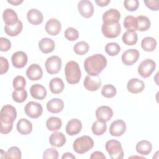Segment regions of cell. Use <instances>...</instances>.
Listing matches in <instances>:
<instances>
[{
	"label": "cell",
	"instance_id": "6da1fadb",
	"mask_svg": "<svg viewBox=\"0 0 159 159\" xmlns=\"http://www.w3.org/2000/svg\"><path fill=\"white\" fill-rule=\"evenodd\" d=\"M107 59L103 55L97 53L86 58L84 68L89 75L98 76L107 66Z\"/></svg>",
	"mask_w": 159,
	"mask_h": 159
},
{
	"label": "cell",
	"instance_id": "7a4b0ae2",
	"mask_svg": "<svg viewBox=\"0 0 159 159\" xmlns=\"http://www.w3.org/2000/svg\"><path fill=\"white\" fill-rule=\"evenodd\" d=\"M65 73L66 81L71 84L78 83L81 77L80 68L75 61H70L66 64Z\"/></svg>",
	"mask_w": 159,
	"mask_h": 159
},
{
	"label": "cell",
	"instance_id": "3957f363",
	"mask_svg": "<svg viewBox=\"0 0 159 159\" xmlns=\"http://www.w3.org/2000/svg\"><path fill=\"white\" fill-rule=\"evenodd\" d=\"M94 146V141L93 139L88 135H83L77 138L73 144V148L75 152L79 154H83Z\"/></svg>",
	"mask_w": 159,
	"mask_h": 159
},
{
	"label": "cell",
	"instance_id": "277c9868",
	"mask_svg": "<svg viewBox=\"0 0 159 159\" xmlns=\"http://www.w3.org/2000/svg\"><path fill=\"white\" fill-rule=\"evenodd\" d=\"M105 148L112 159H122L124 152L120 142L116 140H109L106 142Z\"/></svg>",
	"mask_w": 159,
	"mask_h": 159
},
{
	"label": "cell",
	"instance_id": "5b68a950",
	"mask_svg": "<svg viewBox=\"0 0 159 159\" xmlns=\"http://www.w3.org/2000/svg\"><path fill=\"white\" fill-rule=\"evenodd\" d=\"M102 34L107 38L114 39L117 37L121 32V27L119 22L102 23L101 26Z\"/></svg>",
	"mask_w": 159,
	"mask_h": 159
},
{
	"label": "cell",
	"instance_id": "8992f818",
	"mask_svg": "<svg viewBox=\"0 0 159 159\" xmlns=\"http://www.w3.org/2000/svg\"><path fill=\"white\" fill-rule=\"evenodd\" d=\"M17 117L16 108L9 104L4 106L0 112V122L11 124L14 122Z\"/></svg>",
	"mask_w": 159,
	"mask_h": 159
},
{
	"label": "cell",
	"instance_id": "52a82bcc",
	"mask_svg": "<svg viewBox=\"0 0 159 159\" xmlns=\"http://www.w3.org/2000/svg\"><path fill=\"white\" fill-rule=\"evenodd\" d=\"M155 67L156 63L153 60L145 59L139 65L138 73L142 77L147 78L155 71Z\"/></svg>",
	"mask_w": 159,
	"mask_h": 159
},
{
	"label": "cell",
	"instance_id": "ba28073f",
	"mask_svg": "<svg viewBox=\"0 0 159 159\" xmlns=\"http://www.w3.org/2000/svg\"><path fill=\"white\" fill-rule=\"evenodd\" d=\"M61 60L56 55L48 57L45 63V69L48 73L50 75L58 73L61 68Z\"/></svg>",
	"mask_w": 159,
	"mask_h": 159
},
{
	"label": "cell",
	"instance_id": "9c48e42d",
	"mask_svg": "<svg viewBox=\"0 0 159 159\" xmlns=\"http://www.w3.org/2000/svg\"><path fill=\"white\" fill-rule=\"evenodd\" d=\"M24 112L28 117L37 119L42 114L43 107L40 104L37 102L30 101L25 106Z\"/></svg>",
	"mask_w": 159,
	"mask_h": 159
},
{
	"label": "cell",
	"instance_id": "30bf717a",
	"mask_svg": "<svg viewBox=\"0 0 159 159\" xmlns=\"http://www.w3.org/2000/svg\"><path fill=\"white\" fill-rule=\"evenodd\" d=\"M140 57L139 52L134 48L128 49L124 51L122 55V61L127 66H130L135 63Z\"/></svg>",
	"mask_w": 159,
	"mask_h": 159
},
{
	"label": "cell",
	"instance_id": "8fae6325",
	"mask_svg": "<svg viewBox=\"0 0 159 159\" xmlns=\"http://www.w3.org/2000/svg\"><path fill=\"white\" fill-rule=\"evenodd\" d=\"M78 9L81 16L84 18H90L94 13V6L88 0L80 1L78 4Z\"/></svg>",
	"mask_w": 159,
	"mask_h": 159
},
{
	"label": "cell",
	"instance_id": "7c38bea8",
	"mask_svg": "<svg viewBox=\"0 0 159 159\" xmlns=\"http://www.w3.org/2000/svg\"><path fill=\"white\" fill-rule=\"evenodd\" d=\"M84 88L90 91H97L101 86V81L99 76L87 75L83 81Z\"/></svg>",
	"mask_w": 159,
	"mask_h": 159
},
{
	"label": "cell",
	"instance_id": "4fadbf2b",
	"mask_svg": "<svg viewBox=\"0 0 159 159\" xmlns=\"http://www.w3.org/2000/svg\"><path fill=\"white\" fill-rule=\"evenodd\" d=\"M95 114L98 120L106 122L113 116V111L109 106H101L96 109Z\"/></svg>",
	"mask_w": 159,
	"mask_h": 159
},
{
	"label": "cell",
	"instance_id": "5bb4252c",
	"mask_svg": "<svg viewBox=\"0 0 159 159\" xmlns=\"http://www.w3.org/2000/svg\"><path fill=\"white\" fill-rule=\"evenodd\" d=\"M126 130L125 122L121 119H118L112 122L109 127V133L112 136L120 137L122 135Z\"/></svg>",
	"mask_w": 159,
	"mask_h": 159
},
{
	"label": "cell",
	"instance_id": "9a60e30c",
	"mask_svg": "<svg viewBox=\"0 0 159 159\" xmlns=\"http://www.w3.org/2000/svg\"><path fill=\"white\" fill-rule=\"evenodd\" d=\"M28 58L26 53L22 51H18L14 53L11 57L13 66L16 68H22L27 63Z\"/></svg>",
	"mask_w": 159,
	"mask_h": 159
},
{
	"label": "cell",
	"instance_id": "2e32d148",
	"mask_svg": "<svg viewBox=\"0 0 159 159\" xmlns=\"http://www.w3.org/2000/svg\"><path fill=\"white\" fill-rule=\"evenodd\" d=\"M26 75L31 81H37L41 79L43 76L41 66L36 63L30 65L26 70Z\"/></svg>",
	"mask_w": 159,
	"mask_h": 159
},
{
	"label": "cell",
	"instance_id": "e0dca14e",
	"mask_svg": "<svg viewBox=\"0 0 159 159\" xmlns=\"http://www.w3.org/2000/svg\"><path fill=\"white\" fill-rule=\"evenodd\" d=\"M82 129V123L78 119H72L70 120L65 128L66 132L70 136L75 135L79 134Z\"/></svg>",
	"mask_w": 159,
	"mask_h": 159
},
{
	"label": "cell",
	"instance_id": "ac0fdd59",
	"mask_svg": "<svg viewBox=\"0 0 159 159\" xmlns=\"http://www.w3.org/2000/svg\"><path fill=\"white\" fill-rule=\"evenodd\" d=\"M61 29V22L57 19L52 18L45 24V30L50 35H58Z\"/></svg>",
	"mask_w": 159,
	"mask_h": 159
},
{
	"label": "cell",
	"instance_id": "d6986e66",
	"mask_svg": "<svg viewBox=\"0 0 159 159\" xmlns=\"http://www.w3.org/2000/svg\"><path fill=\"white\" fill-rule=\"evenodd\" d=\"M127 88L130 93L138 94L143 91L145 88V84L143 81L138 78H131L127 82Z\"/></svg>",
	"mask_w": 159,
	"mask_h": 159
},
{
	"label": "cell",
	"instance_id": "ffe728a7",
	"mask_svg": "<svg viewBox=\"0 0 159 159\" xmlns=\"http://www.w3.org/2000/svg\"><path fill=\"white\" fill-rule=\"evenodd\" d=\"M103 23H116L119 22L120 19V13L116 9H109L106 11L102 15Z\"/></svg>",
	"mask_w": 159,
	"mask_h": 159
},
{
	"label": "cell",
	"instance_id": "44dd1931",
	"mask_svg": "<svg viewBox=\"0 0 159 159\" xmlns=\"http://www.w3.org/2000/svg\"><path fill=\"white\" fill-rule=\"evenodd\" d=\"M2 18L5 25L11 26L19 22V18L17 13L12 9H6L2 13Z\"/></svg>",
	"mask_w": 159,
	"mask_h": 159
},
{
	"label": "cell",
	"instance_id": "7402d4cb",
	"mask_svg": "<svg viewBox=\"0 0 159 159\" xmlns=\"http://www.w3.org/2000/svg\"><path fill=\"white\" fill-rule=\"evenodd\" d=\"M64 108L63 101L59 98H52L47 103V109L51 113H59Z\"/></svg>",
	"mask_w": 159,
	"mask_h": 159
},
{
	"label": "cell",
	"instance_id": "603a6c76",
	"mask_svg": "<svg viewBox=\"0 0 159 159\" xmlns=\"http://www.w3.org/2000/svg\"><path fill=\"white\" fill-rule=\"evenodd\" d=\"M27 19L30 24L36 25L42 23L43 16L39 10L31 9L27 13Z\"/></svg>",
	"mask_w": 159,
	"mask_h": 159
},
{
	"label": "cell",
	"instance_id": "cb8c5ba5",
	"mask_svg": "<svg viewBox=\"0 0 159 159\" xmlns=\"http://www.w3.org/2000/svg\"><path fill=\"white\" fill-rule=\"evenodd\" d=\"M31 96L38 100H42L47 96V91L45 87L40 84H34L30 88Z\"/></svg>",
	"mask_w": 159,
	"mask_h": 159
},
{
	"label": "cell",
	"instance_id": "d4e9b609",
	"mask_svg": "<svg viewBox=\"0 0 159 159\" xmlns=\"http://www.w3.org/2000/svg\"><path fill=\"white\" fill-rule=\"evenodd\" d=\"M66 139L65 135L60 132L55 131L49 137L50 144L55 147H61L66 143Z\"/></svg>",
	"mask_w": 159,
	"mask_h": 159
},
{
	"label": "cell",
	"instance_id": "484cf974",
	"mask_svg": "<svg viewBox=\"0 0 159 159\" xmlns=\"http://www.w3.org/2000/svg\"><path fill=\"white\" fill-rule=\"evenodd\" d=\"M39 48L42 53L47 54L52 52L54 50L55 48V43L52 39L48 37H45L39 41Z\"/></svg>",
	"mask_w": 159,
	"mask_h": 159
},
{
	"label": "cell",
	"instance_id": "4316f807",
	"mask_svg": "<svg viewBox=\"0 0 159 159\" xmlns=\"http://www.w3.org/2000/svg\"><path fill=\"white\" fill-rule=\"evenodd\" d=\"M17 130L22 135H28L32 130L31 122L25 118H22L17 123Z\"/></svg>",
	"mask_w": 159,
	"mask_h": 159
},
{
	"label": "cell",
	"instance_id": "83f0119b",
	"mask_svg": "<svg viewBox=\"0 0 159 159\" xmlns=\"http://www.w3.org/2000/svg\"><path fill=\"white\" fill-rule=\"evenodd\" d=\"M136 151L142 155H148L152 150V143L147 140H142L139 142L135 147Z\"/></svg>",
	"mask_w": 159,
	"mask_h": 159
},
{
	"label": "cell",
	"instance_id": "f1b7e54d",
	"mask_svg": "<svg viewBox=\"0 0 159 159\" xmlns=\"http://www.w3.org/2000/svg\"><path fill=\"white\" fill-rule=\"evenodd\" d=\"M49 88L53 94H60L63 91L65 84L61 78L57 77L50 80L49 83Z\"/></svg>",
	"mask_w": 159,
	"mask_h": 159
},
{
	"label": "cell",
	"instance_id": "f546056e",
	"mask_svg": "<svg viewBox=\"0 0 159 159\" xmlns=\"http://www.w3.org/2000/svg\"><path fill=\"white\" fill-rule=\"evenodd\" d=\"M122 40L127 45H134L137 42L138 35L135 31L127 30L124 33Z\"/></svg>",
	"mask_w": 159,
	"mask_h": 159
},
{
	"label": "cell",
	"instance_id": "4dcf8cb0",
	"mask_svg": "<svg viewBox=\"0 0 159 159\" xmlns=\"http://www.w3.org/2000/svg\"><path fill=\"white\" fill-rule=\"evenodd\" d=\"M23 29V24L20 20H19L17 23L14 25L7 26H4V32L6 34L11 37H15L19 35Z\"/></svg>",
	"mask_w": 159,
	"mask_h": 159
},
{
	"label": "cell",
	"instance_id": "1f68e13d",
	"mask_svg": "<svg viewBox=\"0 0 159 159\" xmlns=\"http://www.w3.org/2000/svg\"><path fill=\"white\" fill-rule=\"evenodd\" d=\"M156 40L152 37H144L141 41V47L145 52H153L157 47Z\"/></svg>",
	"mask_w": 159,
	"mask_h": 159
},
{
	"label": "cell",
	"instance_id": "d6a6232c",
	"mask_svg": "<svg viewBox=\"0 0 159 159\" xmlns=\"http://www.w3.org/2000/svg\"><path fill=\"white\" fill-rule=\"evenodd\" d=\"M62 125V122L61 119L57 117H50L46 122L47 128L50 131H57L58 130Z\"/></svg>",
	"mask_w": 159,
	"mask_h": 159
},
{
	"label": "cell",
	"instance_id": "836d02e7",
	"mask_svg": "<svg viewBox=\"0 0 159 159\" xmlns=\"http://www.w3.org/2000/svg\"><path fill=\"white\" fill-rule=\"evenodd\" d=\"M136 19L137 22V30L143 32L150 29L151 22L147 16H139L136 17Z\"/></svg>",
	"mask_w": 159,
	"mask_h": 159
},
{
	"label": "cell",
	"instance_id": "e575fe53",
	"mask_svg": "<svg viewBox=\"0 0 159 159\" xmlns=\"http://www.w3.org/2000/svg\"><path fill=\"white\" fill-rule=\"evenodd\" d=\"M12 97L15 102L21 103L26 100L27 98V93L24 88L14 89L12 92Z\"/></svg>",
	"mask_w": 159,
	"mask_h": 159
},
{
	"label": "cell",
	"instance_id": "d590c367",
	"mask_svg": "<svg viewBox=\"0 0 159 159\" xmlns=\"http://www.w3.org/2000/svg\"><path fill=\"white\" fill-rule=\"evenodd\" d=\"M92 132L96 135H102L104 134L107 129V125L106 122L99 120L95 121L92 125Z\"/></svg>",
	"mask_w": 159,
	"mask_h": 159
},
{
	"label": "cell",
	"instance_id": "8d00e7d4",
	"mask_svg": "<svg viewBox=\"0 0 159 159\" xmlns=\"http://www.w3.org/2000/svg\"><path fill=\"white\" fill-rule=\"evenodd\" d=\"M124 27L127 30H137V22L136 17L132 16H127L124 18Z\"/></svg>",
	"mask_w": 159,
	"mask_h": 159
},
{
	"label": "cell",
	"instance_id": "74e56055",
	"mask_svg": "<svg viewBox=\"0 0 159 159\" xmlns=\"http://www.w3.org/2000/svg\"><path fill=\"white\" fill-rule=\"evenodd\" d=\"M89 45L84 41H80L76 43L73 46L74 52L79 55H83L88 53L89 50Z\"/></svg>",
	"mask_w": 159,
	"mask_h": 159
},
{
	"label": "cell",
	"instance_id": "f35d334b",
	"mask_svg": "<svg viewBox=\"0 0 159 159\" xmlns=\"http://www.w3.org/2000/svg\"><path fill=\"white\" fill-rule=\"evenodd\" d=\"M105 52L110 56H116L120 52V47L116 42L107 43L105 46Z\"/></svg>",
	"mask_w": 159,
	"mask_h": 159
},
{
	"label": "cell",
	"instance_id": "ab89813d",
	"mask_svg": "<svg viewBox=\"0 0 159 159\" xmlns=\"http://www.w3.org/2000/svg\"><path fill=\"white\" fill-rule=\"evenodd\" d=\"M117 93L116 87L112 84H106L101 89V94L106 98H113Z\"/></svg>",
	"mask_w": 159,
	"mask_h": 159
},
{
	"label": "cell",
	"instance_id": "60d3db41",
	"mask_svg": "<svg viewBox=\"0 0 159 159\" xmlns=\"http://www.w3.org/2000/svg\"><path fill=\"white\" fill-rule=\"evenodd\" d=\"M22 157V153L20 149L16 146L10 147L6 152V158L20 159Z\"/></svg>",
	"mask_w": 159,
	"mask_h": 159
},
{
	"label": "cell",
	"instance_id": "b9f144b4",
	"mask_svg": "<svg viewBox=\"0 0 159 159\" xmlns=\"http://www.w3.org/2000/svg\"><path fill=\"white\" fill-rule=\"evenodd\" d=\"M64 35L65 38L69 41H75L77 40L79 37L78 31L73 27L67 28L64 32Z\"/></svg>",
	"mask_w": 159,
	"mask_h": 159
},
{
	"label": "cell",
	"instance_id": "7bdbcfd3",
	"mask_svg": "<svg viewBox=\"0 0 159 159\" xmlns=\"http://www.w3.org/2000/svg\"><path fill=\"white\" fill-rule=\"evenodd\" d=\"M25 85H26V80L22 76L18 75L14 78L12 81V86L14 89L24 88Z\"/></svg>",
	"mask_w": 159,
	"mask_h": 159
},
{
	"label": "cell",
	"instance_id": "ee69618b",
	"mask_svg": "<svg viewBox=\"0 0 159 159\" xmlns=\"http://www.w3.org/2000/svg\"><path fill=\"white\" fill-rule=\"evenodd\" d=\"M124 5L127 11L133 12L138 9L139 2L138 0H125L124 1Z\"/></svg>",
	"mask_w": 159,
	"mask_h": 159
},
{
	"label": "cell",
	"instance_id": "f6af8a7d",
	"mask_svg": "<svg viewBox=\"0 0 159 159\" xmlns=\"http://www.w3.org/2000/svg\"><path fill=\"white\" fill-rule=\"evenodd\" d=\"M58 152L54 148H50L46 149L43 153V159H57L58 158Z\"/></svg>",
	"mask_w": 159,
	"mask_h": 159
},
{
	"label": "cell",
	"instance_id": "bcb514c9",
	"mask_svg": "<svg viewBox=\"0 0 159 159\" xmlns=\"http://www.w3.org/2000/svg\"><path fill=\"white\" fill-rule=\"evenodd\" d=\"M11 47L10 40L5 37L0 38V50L1 52H7Z\"/></svg>",
	"mask_w": 159,
	"mask_h": 159
},
{
	"label": "cell",
	"instance_id": "7dc6e473",
	"mask_svg": "<svg viewBox=\"0 0 159 159\" xmlns=\"http://www.w3.org/2000/svg\"><path fill=\"white\" fill-rule=\"evenodd\" d=\"M144 3L152 11H157L158 10V0H145Z\"/></svg>",
	"mask_w": 159,
	"mask_h": 159
},
{
	"label": "cell",
	"instance_id": "c3c4849f",
	"mask_svg": "<svg viewBox=\"0 0 159 159\" xmlns=\"http://www.w3.org/2000/svg\"><path fill=\"white\" fill-rule=\"evenodd\" d=\"M0 62H1L0 74L3 75L6 73L9 70V63L7 60L3 57H0Z\"/></svg>",
	"mask_w": 159,
	"mask_h": 159
},
{
	"label": "cell",
	"instance_id": "681fc988",
	"mask_svg": "<svg viewBox=\"0 0 159 159\" xmlns=\"http://www.w3.org/2000/svg\"><path fill=\"white\" fill-rule=\"evenodd\" d=\"M1 124V129H0V132L2 134H7L9 133L13 127L12 123L11 124H8V123H4L2 122H0Z\"/></svg>",
	"mask_w": 159,
	"mask_h": 159
},
{
	"label": "cell",
	"instance_id": "f907efd6",
	"mask_svg": "<svg viewBox=\"0 0 159 159\" xmlns=\"http://www.w3.org/2000/svg\"><path fill=\"white\" fill-rule=\"evenodd\" d=\"M91 159H106L105 155L99 151H95L91 153L90 156Z\"/></svg>",
	"mask_w": 159,
	"mask_h": 159
},
{
	"label": "cell",
	"instance_id": "816d5d0a",
	"mask_svg": "<svg viewBox=\"0 0 159 159\" xmlns=\"http://www.w3.org/2000/svg\"><path fill=\"white\" fill-rule=\"evenodd\" d=\"M95 2L98 6L104 7V6H106L109 3H110L111 1L110 0H96Z\"/></svg>",
	"mask_w": 159,
	"mask_h": 159
},
{
	"label": "cell",
	"instance_id": "f5cc1de1",
	"mask_svg": "<svg viewBox=\"0 0 159 159\" xmlns=\"http://www.w3.org/2000/svg\"><path fill=\"white\" fill-rule=\"evenodd\" d=\"M62 159H65V158H72V159H75L76 157L71 153L70 152H66L64 153L61 157Z\"/></svg>",
	"mask_w": 159,
	"mask_h": 159
},
{
	"label": "cell",
	"instance_id": "db71d44e",
	"mask_svg": "<svg viewBox=\"0 0 159 159\" xmlns=\"http://www.w3.org/2000/svg\"><path fill=\"white\" fill-rule=\"evenodd\" d=\"M7 1L8 3L14 6H18L24 2L23 0H7Z\"/></svg>",
	"mask_w": 159,
	"mask_h": 159
}]
</instances>
